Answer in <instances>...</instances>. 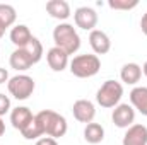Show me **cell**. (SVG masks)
I'll use <instances>...</instances> for the list:
<instances>
[{
  "label": "cell",
  "instance_id": "6da1fadb",
  "mask_svg": "<svg viewBox=\"0 0 147 145\" xmlns=\"http://www.w3.org/2000/svg\"><path fill=\"white\" fill-rule=\"evenodd\" d=\"M34 121L41 130V135L51 137L55 140L63 137L69 130V123H67L65 116H62L60 113L51 111V109H43L38 114H34Z\"/></svg>",
  "mask_w": 147,
  "mask_h": 145
},
{
  "label": "cell",
  "instance_id": "7a4b0ae2",
  "mask_svg": "<svg viewBox=\"0 0 147 145\" xmlns=\"http://www.w3.org/2000/svg\"><path fill=\"white\" fill-rule=\"evenodd\" d=\"M53 41H55V46L63 50L69 56L77 53L80 48V36L77 34L75 28L69 22H60L53 29Z\"/></svg>",
  "mask_w": 147,
  "mask_h": 145
},
{
  "label": "cell",
  "instance_id": "3957f363",
  "mask_svg": "<svg viewBox=\"0 0 147 145\" xmlns=\"http://www.w3.org/2000/svg\"><path fill=\"white\" fill-rule=\"evenodd\" d=\"M69 70L72 72V75L79 77V79H89V77H94L101 70V60L98 55H91V53L77 55L70 60Z\"/></svg>",
  "mask_w": 147,
  "mask_h": 145
},
{
  "label": "cell",
  "instance_id": "277c9868",
  "mask_svg": "<svg viewBox=\"0 0 147 145\" xmlns=\"http://www.w3.org/2000/svg\"><path fill=\"white\" fill-rule=\"evenodd\" d=\"M123 96V85L116 80H106L96 92V103L101 108H116Z\"/></svg>",
  "mask_w": 147,
  "mask_h": 145
},
{
  "label": "cell",
  "instance_id": "5b68a950",
  "mask_svg": "<svg viewBox=\"0 0 147 145\" xmlns=\"http://www.w3.org/2000/svg\"><path fill=\"white\" fill-rule=\"evenodd\" d=\"M7 89H9L10 96L16 97L17 101H26L33 96V92L36 89V84H34L33 77L19 73V75L10 77V80L7 82Z\"/></svg>",
  "mask_w": 147,
  "mask_h": 145
},
{
  "label": "cell",
  "instance_id": "8992f818",
  "mask_svg": "<svg viewBox=\"0 0 147 145\" xmlns=\"http://www.w3.org/2000/svg\"><path fill=\"white\" fill-rule=\"evenodd\" d=\"M9 63L14 70L17 72H26L29 70L34 63H38L34 60V56L31 55V51L28 48H16L12 53H10V58H9Z\"/></svg>",
  "mask_w": 147,
  "mask_h": 145
},
{
  "label": "cell",
  "instance_id": "52a82bcc",
  "mask_svg": "<svg viewBox=\"0 0 147 145\" xmlns=\"http://www.w3.org/2000/svg\"><path fill=\"white\" fill-rule=\"evenodd\" d=\"M74 21H75V26L84 29V31H94L96 24H98V14L92 7H79L75 9L74 12Z\"/></svg>",
  "mask_w": 147,
  "mask_h": 145
},
{
  "label": "cell",
  "instance_id": "ba28073f",
  "mask_svg": "<svg viewBox=\"0 0 147 145\" xmlns=\"http://www.w3.org/2000/svg\"><path fill=\"white\" fill-rule=\"evenodd\" d=\"M111 119H113L115 126H118V128H130L134 125V121H135V109L128 103L118 104L113 109Z\"/></svg>",
  "mask_w": 147,
  "mask_h": 145
},
{
  "label": "cell",
  "instance_id": "9c48e42d",
  "mask_svg": "<svg viewBox=\"0 0 147 145\" xmlns=\"http://www.w3.org/2000/svg\"><path fill=\"white\" fill-rule=\"evenodd\" d=\"M72 114L79 123H86V125L92 123V119L96 116V106L89 99H79V101L74 103Z\"/></svg>",
  "mask_w": 147,
  "mask_h": 145
},
{
  "label": "cell",
  "instance_id": "30bf717a",
  "mask_svg": "<svg viewBox=\"0 0 147 145\" xmlns=\"http://www.w3.org/2000/svg\"><path fill=\"white\" fill-rule=\"evenodd\" d=\"M121 145H147V126L134 123L130 128H127Z\"/></svg>",
  "mask_w": 147,
  "mask_h": 145
},
{
  "label": "cell",
  "instance_id": "8fae6325",
  "mask_svg": "<svg viewBox=\"0 0 147 145\" xmlns=\"http://www.w3.org/2000/svg\"><path fill=\"white\" fill-rule=\"evenodd\" d=\"M46 62H48V65L53 72H63L70 63L69 55L63 50L57 48V46H53L46 51Z\"/></svg>",
  "mask_w": 147,
  "mask_h": 145
},
{
  "label": "cell",
  "instance_id": "7c38bea8",
  "mask_svg": "<svg viewBox=\"0 0 147 145\" xmlns=\"http://www.w3.org/2000/svg\"><path fill=\"white\" fill-rule=\"evenodd\" d=\"M89 44H91L94 55H106L111 50L110 36L101 29H94L89 33Z\"/></svg>",
  "mask_w": 147,
  "mask_h": 145
},
{
  "label": "cell",
  "instance_id": "4fadbf2b",
  "mask_svg": "<svg viewBox=\"0 0 147 145\" xmlns=\"http://www.w3.org/2000/svg\"><path fill=\"white\" fill-rule=\"evenodd\" d=\"M33 118H34V114L31 113V109L26 108V106H17V108H14L10 111V123L19 132L26 130L29 126V123L33 121Z\"/></svg>",
  "mask_w": 147,
  "mask_h": 145
},
{
  "label": "cell",
  "instance_id": "5bb4252c",
  "mask_svg": "<svg viewBox=\"0 0 147 145\" xmlns=\"http://www.w3.org/2000/svg\"><path fill=\"white\" fill-rule=\"evenodd\" d=\"M9 38H10V41H12V44L16 48H26L33 41L34 36L31 34V31H29V28L26 24H17V26H14L10 29Z\"/></svg>",
  "mask_w": 147,
  "mask_h": 145
},
{
  "label": "cell",
  "instance_id": "9a60e30c",
  "mask_svg": "<svg viewBox=\"0 0 147 145\" xmlns=\"http://www.w3.org/2000/svg\"><path fill=\"white\" fill-rule=\"evenodd\" d=\"M46 12L58 21H67L70 17V5L65 0H50L46 2Z\"/></svg>",
  "mask_w": 147,
  "mask_h": 145
},
{
  "label": "cell",
  "instance_id": "2e32d148",
  "mask_svg": "<svg viewBox=\"0 0 147 145\" xmlns=\"http://www.w3.org/2000/svg\"><path fill=\"white\" fill-rule=\"evenodd\" d=\"M130 104L140 114L147 116V87L139 85V87H134L130 91Z\"/></svg>",
  "mask_w": 147,
  "mask_h": 145
},
{
  "label": "cell",
  "instance_id": "e0dca14e",
  "mask_svg": "<svg viewBox=\"0 0 147 145\" xmlns=\"http://www.w3.org/2000/svg\"><path fill=\"white\" fill-rule=\"evenodd\" d=\"M120 79L123 84L128 85H135L140 79H142V67L139 63H125L120 70Z\"/></svg>",
  "mask_w": 147,
  "mask_h": 145
},
{
  "label": "cell",
  "instance_id": "ac0fdd59",
  "mask_svg": "<svg viewBox=\"0 0 147 145\" xmlns=\"http://www.w3.org/2000/svg\"><path fill=\"white\" fill-rule=\"evenodd\" d=\"M84 140L87 144H101L105 140V128L99 125V123H87L86 128H84Z\"/></svg>",
  "mask_w": 147,
  "mask_h": 145
},
{
  "label": "cell",
  "instance_id": "d6986e66",
  "mask_svg": "<svg viewBox=\"0 0 147 145\" xmlns=\"http://www.w3.org/2000/svg\"><path fill=\"white\" fill-rule=\"evenodd\" d=\"M16 19H17L16 9H14L12 5H9V3H0V21H2L7 28H10V26H14Z\"/></svg>",
  "mask_w": 147,
  "mask_h": 145
},
{
  "label": "cell",
  "instance_id": "ffe728a7",
  "mask_svg": "<svg viewBox=\"0 0 147 145\" xmlns=\"http://www.w3.org/2000/svg\"><path fill=\"white\" fill-rule=\"evenodd\" d=\"M108 5L113 10H132L139 5V2L137 0H110Z\"/></svg>",
  "mask_w": 147,
  "mask_h": 145
},
{
  "label": "cell",
  "instance_id": "44dd1931",
  "mask_svg": "<svg viewBox=\"0 0 147 145\" xmlns=\"http://www.w3.org/2000/svg\"><path fill=\"white\" fill-rule=\"evenodd\" d=\"M9 111H10V99H9V96L0 92V118L3 114H7Z\"/></svg>",
  "mask_w": 147,
  "mask_h": 145
},
{
  "label": "cell",
  "instance_id": "7402d4cb",
  "mask_svg": "<svg viewBox=\"0 0 147 145\" xmlns=\"http://www.w3.org/2000/svg\"><path fill=\"white\" fill-rule=\"evenodd\" d=\"M34 145H58V142L55 138H51V137H41V138L36 140Z\"/></svg>",
  "mask_w": 147,
  "mask_h": 145
},
{
  "label": "cell",
  "instance_id": "603a6c76",
  "mask_svg": "<svg viewBox=\"0 0 147 145\" xmlns=\"http://www.w3.org/2000/svg\"><path fill=\"white\" fill-rule=\"evenodd\" d=\"M9 80H10L9 72H7L5 68H2V67H0V84H5V82H9Z\"/></svg>",
  "mask_w": 147,
  "mask_h": 145
},
{
  "label": "cell",
  "instance_id": "cb8c5ba5",
  "mask_svg": "<svg viewBox=\"0 0 147 145\" xmlns=\"http://www.w3.org/2000/svg\"><path fill=\"white\" fill-rule=\"evenodd\" d=\"M140 29H142V33L147 36V12L142 15V21H140Z\"/></svg>",
  "mask_w": 147,
  "mask_h": 145
},
{
  "label": "cell",
  "instance_id": "d4e9b609",
  "mask_svg": "<svg viewBox=\"0 0 147 145\" xmlns=\"http://www.w3.org/2000/svg\"><path fill=\"white\" fill-rule=\"evenodd\" d=\"M7 29H9V28H7V26H5V24L0 21V39L3 38V34H5V31H7Z\"/></svg>",
  "mask_w": 147,
  "mask_h": 145
},
{
  "label": "cell",
  "instance_id": "484cf974",
  "mask_svg": "<svg viewBox=\"0 0 147 145\" xmlns=\"http://www.w3.org/2000/svg\"><path fill=\"white\" fill-rule=\"evenodd\" d=\"M5 133V123H3V119L0 118V137Z\"/></svg>",
  "mask_w": 147,
  "mask_h": 145
},
{
  "label": "cell",
  "instance_id": "4316f807",
  "mask_svg": "<svg viewBox=\"0 0 147 145\" xmlns=\"http://www.w3.org/2000/svg\"><path fill=\"white\" fill-rule=\"evenodd\" d=\"M142 73H144V75L147 77V62L144 63V65H142Z\"/></svg>",
  "mask_w": 147,
  "mask_h": 145
}]
</instances>
